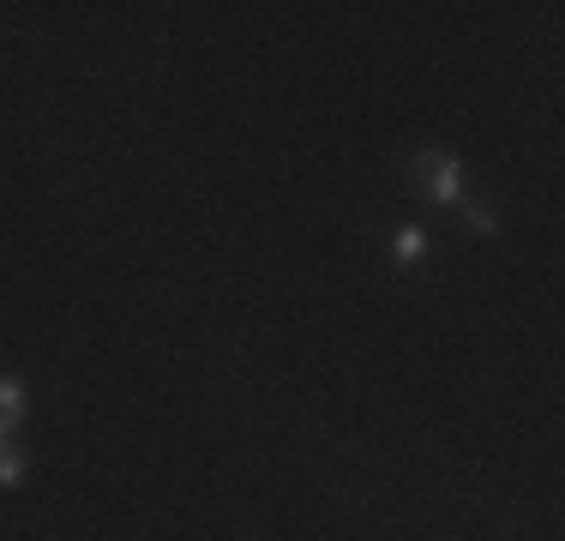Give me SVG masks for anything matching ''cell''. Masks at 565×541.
Segmentation results:
<instances>
[{
	"mask_svg": "<svg viewBox=\"0 0 565 541\" xmlns=\"http://www.w3.org/2000/svg\"><path fill=\"white\" fill-rule=\"evenodd\" d=\"M409 181H415V193L434 199V205H457V199H463V162L451 151H415Z\"/></svg>",
	"mask_w": 565,
	"mask_h": 541,
	"instance_id": "obj_1",
	"label": "cell"
},
{
	"mask_svg": "<svg viewBox=\"0 0 565 541\" xmlns=\"http://www.w3.org/2000/svg\"><path fill=\"white\" fill-rule=\"evenodd\" d=\"M457 211H463V223L476 229V235H493V229H500V216L481 205V199H457Z\"/></svg>",
	"mask_w": 565,
	"mask_h": 541,
	"instance_id": "obj_4",
	"label": "cell"
},
{
	"mask_svg": "<svg viewBox=\"0 0 565 541\" xmlns=\"http://www.w3.org/2000/svg\"><path fill=\"white\" fill-rule=\"evenodd\" d=\"M24 410H31L24 385H19V379H0V439H12V427L24 422Z\"/></svg>",
	"mask_w": 565,
	"mask_h": 541,
	"instance_id": "obj_2",
	"label": "cell"
},
{
	"mask_svg": "<svg viewBox=\"0 0 565 541\" xmlns=\"http://www.w3.org/2000/svg\"><path fill=\"white\" fill-rule=\"evenodd\" d=\"M24 481V452L12 439H0V487H19Z\"/></svg>",
	"mask_w": 565,
	"mask_h": 541,
	"instance_id": "obj_5",
	"label": "cell"
},
{
	"mask_svg": "<svg viewBox=\"0 0 565 541\" xmlns=\"http://www.w3.org/2000/svg\"><path fill=\"white\" fill-rule=\"evenodd\" d=\"M392 259L397 265H422L427 259V229L422 223H403L397 235H392Z\"/></svg>",
	"mask_w": 565,
	"mask_h": 541,
	"instance_id": "obj_3",
	"label": "cell"
}]
</instances>
